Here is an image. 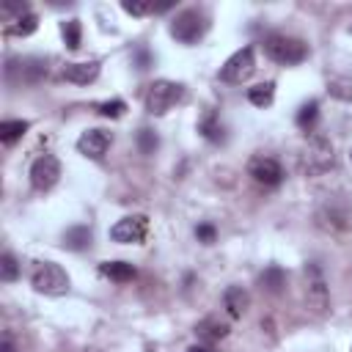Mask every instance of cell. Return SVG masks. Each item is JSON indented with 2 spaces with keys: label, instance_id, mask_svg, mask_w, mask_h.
I'll return each mask as SVG.
<instances>
[{
  "label": "cell",
  "instance_id": "12",
  "mask_svg": "<svg viewBox=\"0 0 352 352\" xmlns=\"http://www.w3.org/2000/svg\"><path fill=\"white\" fill-rule=\"evenodd\" d=\"M107 146H110V132H104V129H88L77 138V151L91 160H102Z\"/></svg>",
  "mask_w": 352,
  "mask_h": 352
},
{
  "label": "cell",
  "instance_id": "21",
  "mask_svg": "<svg viewBox=\"0 0 352 352\" xmlns=\"http://www.w3.org/2000/svg\"><path fill=\"white\" fill-rule=\"evenodd\" d=\"M36 28H38V16L28 11V14H22L19 19H11L8 33H14V36H30Z\"/></svg>",
  "mask_w": 352,
  "mask_h": 352
},
{
  "label": "cell",
  "instance_id": "14",
  "mask_svg": "<svg viewBox=\"0 0 352 352\" xmlns=\"http://www.w3.org/2000/svg\"><path fill=\"white\" fill-rule=\"evenodd\" d=\"M223 305H226V311H228L231 319H239V316L248 311L250 297H248V292H245L242 286H228L226 294H223Z\"/></svg>",
  "mask_w": 352,
  "mask_h": 352
},
{
  "label": "cell",
  "instance_id": "13",
  "mask_svg": "<svg viewBox=\"0 0 352 352\" xmlns=\"http://www.w3.org/2000/svg\"><path fill=\"white\" fill-rule=\"evenodd\" d=\"M63 77L74 85H88L99 77V63L96 60H82V63H66L63 66Z\"/></svg>",
  "mask_w": 352,
  "mask_h": 352
},
{
  "label": "cell",
  "instance_id": "1",
  "mask_svg": "<svg viewBox=\"0 0 352 352\" xmlns=\"http://www.w3.org/2000/svg\"><path fill=\"white\" fill-rule=\"evenodd\" d=\"M333 165H336V157H333L330 140L324 135H311L305 148H302V154H300V170L305 176H322Z\"/></svg>",
  "mask_w": 352,
  "mask_h": 352
},
{
  "label": "cell",
  "instance_id": "27",
  "mask_svg": "<svg viewBox=\"0 0 352 352\" xmlns=\"http://www.w3.org/2000/svg\"><path fill=\"white\" fill-rule=\"evenodd\" d=\"M124 110H126V104L121 99H110V102H99L96 104V113L107 116V118H118V116H124Z\"/></svg>",
  "mask_w": 352,
  "mask_h": 352
},
{
  "label": "cell",
  "instance_id": "10",
  "mask_svg": "<svg viewBox=\"0 0 352 352\" xmlns=\"http://www.w3.org/2000/svg\"><path fill=\"white\" fill-rule=\"evenodd\" d=\"M248 173H250L258 184H264V187H275V184L283 182V168H280V162L272 160V157H253L250 165H248Z\"/></svg>",
  "mask_w": 352,
  "mask_h": 352
},
{
  "label": "cell",
  "instance_id": "16",
  "mask_svg": "<svg viewBox=\"0 0 352 352\" xmlns=\"http://www.w3.org/2000/svg\"><path fill=\"white\" fill-rule=\"evenodd\" d=\"M91 228L88 226H72L66 234H63V248L69 250H85L91 245Z\"/></svg>",
  "mask_w": 352,
  "mask_h": 352
},
{
  "label": "cell",
  "instance_id": "19",
  "mask_svg": "<svg viewBox=\"0 0 352 352\" xmlns=\"http://www.w3.org/2000/svg\"><path fill=\"white\" fill-rule=\"evenodd\" d=\"M248 99H250V104H256V107H270L272 104V99H275V82H258V85H253V88H248Z\"/></svg>",
  "mask_w": 352,
  "mask_h": 352
},
{
  "label": "cell",
  "instance_id": "26",
  "mask_svg": "<svg viewBox=\"0 0 352 352\" xmlns=\"http://www.w3.org/2000/svg\"><path fill=\"white\" fill-rule=\"evenodd\" d=\"M80 22L77 19H69V22H63V41H66V47L69 50H77L80 47Z\"/></svg>",
  "mask_w": 352,
  "mask_h": 352
},
{
  "label": "cell",
  "instance_id": "4",
  "mask_svg": "<svg viewBox=\"0 0 352 352\" xmlns=\"http://www.w3.org/2000/svg\"><path fill=\"white\" fill-rule=\"evenodd\" d=\"M182 96H184V85H182V82L157 80V82H151L148 91H146V110H148L151 116H162V113H168Z\"/></svg>",
  "mask_w": 352,
  "mask_h": 352
},
{
  "label": "cell",
  "instance_id": "11",
  "mask_svg": "<svg viewBox=\"0 0 352 352\" xmlns=\"http://www.w3.org/2000/svg\"><path fill=\"white\" fill-rule=\"evenodd\" d=\"M305 297H308V305H314V311L322 314L327 308V286L316 264L305 267Z\"/></svg>",
  "mask_w": 352,
  "mask_h": 352
},
{
  "label": "cell",
  "instance_id": "20",
  "mask_svg": "<svg viewBox=\"0 0 352 352\" xmlns=\"http://www.w3.org/2000/svg\"><path fill=\"white\" fill-rule=\"evenodd\" d=\"M28 121H22V118H16V121H3L0 124V140L3 143H14V140H19L25 132H28Z\"/></svg>",
  "mask_w": 352,
  "mask_h": 352
},
{
  "label": "cell",
  "instance_id": "33",
  "mask_svg": "<svg viewBox=\"0 0 352 352\" xmlns=\"http://www.w3.org/2000/svg\"><path fill=\"white\" fill-rule=\"evenodd\" d=\"M349 157H352V151H349Z\"/></svg>",
  "mask_w": 352,
  "mask_h": 352
},
{
  "label": "cell",
  "instance_id": "23",
  "mask_svg": "<svg viewBox=\"0 0 352 352\" xmlns=\"http://www.w3.org/2000/svg\"><path fill=\"white\" fill-rule=\"evenodd\" d=\"M198 132L206 138V140H212V143H220L226 135H223V126H220V121L214 118V116H206L201 124H198Z\"/></svg>",
  "mask_w": 352,
  "mask_h": 352
},
{
  "label": "cell",
  "instance_id": "28",
  "mask_svg": "<svg viewBox=\"0 0 352 352\" xmlns=\"http://www.w3.org/2000/svg\"><path fill=\"white\" fill-rule=\"evenodd\" d=\"M121 8H124L126 14H132V16H143V14L154 11V6H151V3H140V0H124V3H121Z\"/></svg>",
  "mask_w": 352,
  "mask_h": 352
},
{
  "label": "cell",
  "instance_id": "17",
  "mask_svg": "<svg viewBox=\"0 0 352 352\" xmlns=\"http://www.w3.org/2000/svg\"><path fill=\"white\" fill-rule=\"evenodd\" d=\"M99 270H102V275H107L116 283H126V280L135 278V267L126 264V261H104Z\"/></svg>",
  "mask_w": 352,
  "mask_h": 352
},
{
  "label": "cell",
  "instance_id": "7",
  "mask_svg": "<svg viewBox=\"0 0 352 352\" xmlns=\"http://www.w3.org/2000/svg\"><path fill=\"white\" fill-rule=\"evenodd\" d=\"M6 77H8L11 82L36 85L41 77H47V60H44V58H16V60H8Z\"/></svg>",
  "mask_w": 352,
  "mask_h": 352
},
{
  "label": "cell",
  "instance_id": "5",
  "mask_svg": "<svg viewBox=\"0 0 352 352\" xmlns=\"http://www.w3.org/2000/svg\"><path fill=\"white\" fill-rule=\"evenodd\" d=\"M33 289L41 292V294H66L69 292V275L60 264L55 261H41L36 270H33V278H30Z\"/></svg>",
  "mask_w": 352,
  "mask_h": 352
},
{
  "label": "cell",
  "instance_id": "34",
  "mask_svg": "<svg viewBox=\"0 0 352 352\" xmlns=\"http://www.w3.org/2000/svg\"><path fill=\"white\" fill-rule=\"evenodd\" d=\"M349 33H352V28H349Z\"/></svg>",
  "mask_w": 352,
  "mask_h": 352
},
{
  "label": "cell",
  "instance_id": "9",
  "mask_svg": "<svg viewBox=\"0 0 352 352\" xmlns=\"http://www.w3.org/2000/svg\"><path fill=\"white\" fill-rule=\"evenodd\" d=\"M148 231V220L146 214H129V217H121L113 228H110V239L113 242H121V245H132V242H140Z\"/></svg>",
  "mask_w": 352,
  "mask_h": 352
},
{
  "label": "cell",
  "instance_id": "24",
  "mask_svg": "<svg viewBox=\"0 0 352 352\" xmlns=\"http://www.w3.org/2000/svg\"><path fill=\"white\" fill-rule=\"evenodd\" d=\"M157 146H160L157 132H154V129H148V126H143V129L138 132V148H140L143 154H154V151H157Z\"/></svg>",
  "mask_w": 352,
  "mask_h": 352
},
{
  "label": "cell",
  "instance_id": "15",
  "mask_svg": "<svg viewBox=\"0 0 352 352\" xmlns=\"http://www.w3.org/2000/svg\"><path fill=\"white\" fill-rule=\"evenodd\" d=\"M195 333H198V338H204V341H220V338L228 336V324L209 316V319H204V322L195 324Z\"/></svg>",
  "mask_w": 352,
  "mask_h": 352
},
{
  "label": "cell",
  "instance_id": "18",
  "mask_svg": "<svg viewBox=\"0 0 352 352\" xmlns=\"http://www.w3.org/2000/svg\"><path fill=\"white\" fill-rule=\"evenodd\" d=\"M258 283H261V289H267V292L278 294V292L286 286V272H283L278 264H270V267L258 275Z\"/></svg>",
  "mask_w": 352,
  "mask_h": 352
},
{
  "label": "cell",
  "instance_id": "29",
  "mask_svg": "<svg viewBox=\"0 0 352 352\" xmlns=\"http://www.w3.org/2000/svg\"><path fill=\"white\" fill-rule=\"evenodd\" d=\"M195 236H198L204 245H212V242H214V236H217V231H214V226L204 223V226H198V228H195Z\"/></svg>",
  "mask_w": 352,
  "mask_h": 352
},
{
  "label": "cell",
  "instance_id": "30",
  "mask_svg": "<svg viewBox=\"0 0 352 352\" xmlns=\"http://www.w3.org/2000/svg\"><path fill=\"white\" fill-rule=\"evenodd\" d=\"M148 63H151L148 52L146 50H138V69H148Z\"/></svg>",
  "mask_w": 352,
  "mask_h": 352
},
{
  "label": "cell",
  "instance_id": "2",
  "mask_svg": "<svg viewBox=\"0 0 352 352\" xmlns=\"http://www.w3.org/2000/svg\"><path fill=\"white\" fill-rule=\"evenodd\" d=\"M264 50L267 55L280 63V66H294V63H302L308 58V44L302 38H294V36H286V33H272L267 36L264 41Z\"/></svg>",
  "mask_w": 352,
  "mask_h": 352
},
{
  "label": "cell",
  "instance_id": "25",
  "mask_svg": "<svg viewBox=\"0 0 352 352\" xmlns=\"http://www.w3.org/2000/svg\"><path fill=\"white\" fill-rule=\"evenodd\" d=\"M16 278H19V264H16V258H14L11 253H6V256L0 258V280L11 283V280H16Z\"/></svg>",
  "mask_w": 352,
  "mask_h": 352
},
{
  "label": "cell",
  "instance_id": "32",
  "mask_svg": "<svg viewBox=\"0 0 352 352\" xmlns=\"http://www.w3.org/2000/svg\"><path fill=\"white\" fill-rule=\"evenodd\" d=\"M187 352H214V349H212V346H198V344H195V346H190Z\"/></svg>",
  "mask_w": 352,
  "mask_h": 352
},
{
  "label": "cell",
  "instance_id": "3",
  "mask_svg": "<svg viewBox=\"0 0 352 352\" xmlns=\"http://www.w3.org/2000/svg\"><path fill=\"white\" fill-rule=\"evenodd\" d=\"M206 28H209V19H206L204 11H198V8H184L182 14L173 16V22H170V36H173L176 41H182V44H195L198 38H204Z\"/></svg>",
  "mask_w": 352,
  "mask_h": 352
},
{
  "label": "cell",
  "instance_id": "31",
  "mask_svg": "<svg viewBox=\"0 0 352 352\" xmlns=\"http://www.w3.org/2000/svg\"><path fill=\"white\" fill-rule=\"evenodd\" d=\"M0 352H14V344H11V338H8V336L0 341Z\"/></svg>",
  "mask_w": 352,
  "mask_h": 352
},
{
  "label": "cell",
  "instance_id": "8",
  "mask_svg": "<svg viewBox=\"0 0 352 352\" xmlns=\"http://www.w3.org/2000/svg\"><path fill=\"white\" fill-rule=\"evenodd\" d=\"M58 179H60V162H58V157H52V154H41V157L30 165V184H33L36 190L44 192V190L55 187Z\"/></svg>",
  "mask_w": 352,
  "mask_h": 352
},
{
  "label": "cell",
  "instance_id": "22",
  "mask_svg": "<svg viewBox=\"0 0 352 352\" xmlns=\"http://www.w3.org/2000/svg\"><path fill=\"white\" fill-rule=\"evenodd\" d=\"M316 116H319V102H305L300 110H297V126L300 129H314V124H316Z\"/></svg>",
  "mask_w": 352,
  "mask_h": 352
},
{
  "label": "cell",
  "instance_id": "6",
  "mask_svg": "<svg viewBox=\"0 0 352 352\" xmlns=\"http://www.w3.org/2000/svg\"><path fill=\"white\" fill-rule=\"evenodd\" d=\"M253 72H256V55H253V47H242V50H236V52L220 66V80L236 85V82H245Z\"/></svg>",
  "mask_w": 352,
  "mask_h": 352
}]
</instances>
